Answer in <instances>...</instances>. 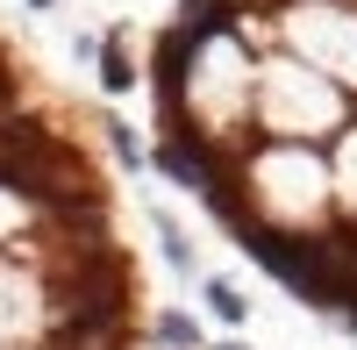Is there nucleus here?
<instances>
[{"label": "nucleus", "mask_w": 357, "mask_h": 350, "mask_svg": "<svg viewBox=\"0 0 357 350\" xmlns=\"http://www.w3.org/2000/svg\"><path fill=\"white\" fill-rule=\"evenodd\" d=\"M343 179H350V200H357V136H350V151H343Z\"/></svg>", "instance_id": "39448f33"}, {"label": "nucleus", "mask_w": 357, "mask_h": 350, "mask_svg": "<svg viewBox=\"0 0 357 350\" xmlns=\"http://www.w3.org/2000/svg\"><path fill=\"white\" fill-rule=\"evenodd\" d=\"M100 79H107V86H114V93H122V86H129V79H136V72H129V57H122V50H107V72H100Z\"/></svg>", "instance_id": "20e7f679"}, {"label": "nucleus", "mask_w": 357, "mask_h": 350, "mask_svg": "<svg viewBox=\"0 0 357 350\" xmlns=\"http://www.w3.org/2000/svg\"><path fill=\"white\" fill-rule=\"evenodd\" d=\"M264 114H272V129L307 136V129H329V122H336V93H329V86H314L307 72H293V65H272Z\"/></svg>", "instance_id": "f257e3e1"}, {"label": "nucleus", "mask_w": 357, "mask_h": 350, "mask_svg": "<svg viewBox=\"0 0 357 350\" xmlns=\"http://www.w3.org/2000/svg\"><path fill=\"white\" fill-rule=\"evenodd\" d=\"M293 36H301L314 57L343 65V79H357V29L350 22H336V15H293Z\"/></svg>", "instance_id": "f03ea898"}, {"label": "nucleus", "mask_w": 357, "mask_h": 350, "mask_svg": "<svg viewBox=\"0 0 357 350\" xmlns=\"http://www.w3.org/2000/svg\"><path fill=\"white\" fill-rule=\"evenodd\" d=\"M207 300H215V314H222V322H243V294H236V286H207Z\"/></svg>", "instance_id": "7ed1b4c3"}]
</instances>
